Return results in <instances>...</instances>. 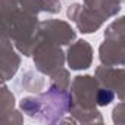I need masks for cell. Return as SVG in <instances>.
Masks as SVG:
<instances>
[{
    "label": "cell",
    "instance_id": "cell-1",
    "mask_svg": "<svg viewBox=\"0 0 125 125\" xmlns=\"http://www.w3.org/2000/svg\"><path fill=\"white\" fill-rule=\"evenodd\" d=\"M112 99H113V93L112 91H107V90H102L100 93H99V104H107V103H110L112 102Z\"/></svg>",
    "mask_w": 125,
    "mask_h": 125
}]
</instances>
